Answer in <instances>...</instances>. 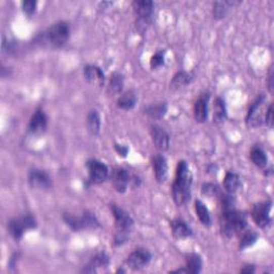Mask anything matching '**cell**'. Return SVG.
<instances>
[{"label": "cell", "instance_id": "obj_1", "mask_svg": "<svg viewBox=\"0 0 274 274\" xmlns=\"http://www.w3.org/2000/svg\"><path fill=\"white\" fill-rule=\"evenodd\" d=\"M192 172L186 161H179L176 169V178L173 181L171 193L173 202L178 206H186L191 199Z\"/></svg>", "mask_w": 274, "mask_h": 274}, {"label": "cell", "instance_id": "obj_2", "mask_svg": "<svg viewBox=\"0 0 274 274\" xmlns=\"http://www.w3.org/2000/svg\"><path fill=\"white\" fill-rule=\"evenodd\" d=\"M248 226V218L244 212L238 211L235 207L222 209L220 216L221 233L226 238H232L245 231Z\"/></svg>", "mask_w": 274, "mask_h": 274}, {"label": "cell", "instance_id": "obj_3", "mask_svg": "<svg viewBox=\"0 0 274 274\" xmlns=\"http://www.w3.org/2000/svg\"><path fill=\"white\" fill-rule=\"evenodd\" d=\"M62 217L71 230L75 232L81 230H96L100 226L96 214L90 211H84L80 216H76L72 213H65Z\"/></svg>", "mask_w": 274, "mask_h": 274}, {"label": "cell", "instance_id": "obj_4", "mask_svg": "<svg viewBox=\"0 0 274 274\" xmlns=\"http://www.w3.org/2000/svg\"><path fill=\"white\" fill-rule=\"evenodd\" d=\"M153 3L150 0H135L132 4L133 10L137 16L136 28L142 34L147 30L151 23V17L153 13Z\"/></svg>", "mask_w": 274, "mask_h": 274}, {"label": "cell", "instance_id": "obj_5", "mask_svg": "<svg viewBox=\"0 0 274 274\" xmlns=\"http://www.w3.org/2000/svg\"><path fill=\"white\" fill-rule=\"evenodd\" d=\"M70 36V26L66 22H58L51 26L45 32V41L53 48H61L65 45Z\"/></svg>", "mask_w": 274, "mask_h": 274}, {"label": "cell", "instance_id": "obj_6", "mask_svg": "<svg viewBox=\"0 0 274 274\" xmlns=\"http://www.w3.org/2000/svg\"><path fill=\"white\" fill-rule=\"evenodd\" d=\"M35 227L36 220L30 213H27L20 217L12 218V220L8 223V231L15 241L22 239L25 232L33 230Z\"/></svg>", "mask_w": 274, "mask_h": 274}, {"label": "cell", "instance_id": "obj_7", "mask_svg": "<svg viewBox=\"0 0 274 274\" xmlns=\"http://www.w3.org/2000/svg\"><path fill=\"white\" fill-rule=\"evenodd\" d=\"M266 97L263 95H259L254 100L253 103L250 105L246 115L245 121L250 127H257L264 123V116H266Z\"/></svg>", "mask_w": 274, "mask_h": 274}, {"label": "cell", "instance_id": "obj_8", "mask_svg": "<svg viewBox=\"0 0 274 274\" xmlns=\"http://www.w3.org/2000/svg\"><path fill=\"white\" fill-rule=\"evenodd\" d=\"M271 207L272 203L271 200H267V202H261L256 205H254L252 209V217L258 227L262 228H268L271 225V216H270V211H271Z\"/></svg>", "mask_w": 274, "mask_h": 274}, {"label": "cell", "instance_id": "obj_9", "mask_svg": "<svg viewBox=\"0 0 274 274\" xmlns=\"http://www.w3.org/2000/svg\"><path fill=\"white\" fill-rule=\"evenodd\" d=\"M89 180L94 185H101L108 178L109 170L105 164L99 160H90L87 162Z\"/></svg>", "mask_w": 274, "mask_h": 274}, {"label": "cell", "instance_id": "obj_10", "mask_svg": "<svg viewBox=\"0 0 274 274\" xmlns=\"http://www.w3.org/2000/svg\"><path fill=\"white\" fill-rule=\"evenodd\" d=\"M111 210H112V213L115 218L117 232L130 234V232L132 231V228H133V225H134V221H133V218L131 217V215L127 213L125 210H123L120 207H118L115 204L111 205Z\"/></svg>", "mask_w": 274, "mask_h": 274}, {"label": "cell", "instance_id": "obj_11", "mask_svg": "<svg viewBox=\"0 0 274 274\" xmlns=\"http://www.w3.org/2000/svg\"><path fill=\"white\" fill-rule=\"evenodd\" d=\"M152 259V254L144 248H139L134 250L126 258V263L133 270H141L145 267Z\"/></svg>", "mask_w": 274, "mask_h": 274}, {"label": "cell", "instance_id": "obj_12", "mask_svg": "<svg viewBox=\"0 0 274 274\" xmlns=\"http://www.w3.org/2000/svg\"><path fill=\"white\" fill-rule=\"evenodd\" d=\"M151 165L154 176L159 184H164L168 178V164L166 158L163 154H154L151 160Z\"/></svg>", "mask_w": 274, "mask_h": 274}, {"label": "cell", "instance_id": "obj_13", "mask_svg": "<svg viewBox=\"0 0 274 274\" xmlns=\"http://www.w3.org/2000/svg\"><path fill=\"white\" fill-rule=\"evenodd\" d=\"M48 116L43 109L38 108L30 118L28 129L33 135H40L48 129Z\"/></svg>", "mask_w": 274, "mask_h": 274}, {"label": "cell", "instance_id": "obj_14", "mask_svg": "<svg viewBox=\"0 0 274 274\" xmlns=\"http://www.w3.org/2000/svg\"><path fill=\"white\" fill-rule=\"evenodd\" d=\"M151 137H152V142L155 146V148L158 150L164 152L167 151L169 148V144H170V139L168 133L163 129L162 126L153 124L151 125Z\"/></svg>", "mask_w": 274, "mask_h": 274}, {"label": "cell", "instance_id": "obj_15", "mask_svg": "<svg viewBox=\"0 0 274 274\" xmlns=\"http://www.w3.org/2000/svg\"><path fill=\"white\" fill-rule=\"evenodd\" d=\"M28 182L33 189L48 190L52 187V179L49 173L41 169H32L28 175Z\"/></svg>", "mask_w": 274, "mask_h": 274}, {"label": "cell", "instance_id": "obj_16", "mask_svg": "<svg viewBox=\"0 0 274 274\" xmlns=\"http://www.w3.org/2000/svg\"><path fill=\"white\" fill-rule=\"evenodd\" d=\"M131 181L130 173L126 169L118 167L112 172V184L118 193H125Z\"/></svg>", "mask_w": 274, "mask_h": 274}, {"label": "cell", "instance_id": "obj_17", "mask_svg": "<svg viewBox=\"0 0 274 274\" xmlns=\"http://www.w3.org/2000/svg\"><path fill=\"white\" fill-rule=\"evenodd\" d=\"M209 99V94H203L199 96L194 104V118L199 123H204L208 119Z\"/></svg>", "mask_w": 274, "mask_h": 274}, {"label": "cell", "instance_id": "obj_18", "mask_svg": "<svg viewBox=\"0 0 274 274\" xmlns=\"http://www.w3.org/2000/svg\"><path fill=\"white\" fill-rule=\"evenodd\" d=\"M84 76L88 83L102 87L105 83V74L102 69L95 65H87L84 68Z\"/></svg>", "mask_w": 274, "mask_h": 274}, {"label": "cell", "instance_id": "obj_19", "mask_svg": "<svg viewBox=\"0 0 274 274\" xmlns=\"http://www.w3.org/2000/svg\"><path fill=\"white\" fill-rule=\"evenodd\" d=\"M170 228L173 238L178 240L189 238V237L193 235L191 227L187 224L186 221L182 220V218H175V220H172L170 222Z\"/></svg>", "mask_w": 274, "mask_h": 274}, {"label": "cell", "instance_id": "obj_20", "mask_svg": "<svg viewBox=\"0 0 274 274\" xmlns=\"http://www.w3.org/2000/svg\"><path fill=\"white\" fill-rule=\"evenodd\" d=\"M124 86V77L120 72H114L109 78L107 86V93L111 96H117L122 94Z\"/></svg>", "mask_w": 274, "mask_h": 274}, {"label": "cell", "instance_id": "obj_21", "mask_svg": "<svg viewBox=\"0 0 274 274\" xmlns=\"http://www.w3.org/2000/svg\"><path fill=\"white\" fill-rule=\"evenodd\" d=\"M224 188L228 194L234 195L241 188V179L238 173L234 171H227L224 178Z\"/></svg>", "mask_w": 274, "mask_h": 274}, {"label": "cell", "instance_id": "obj_22", "mask_svg": "<svg viewBox=\"0 0 274 274\" xmlns=\"http://www.w3.org/2000/svg\"><path fill=\"white\" fill-rule=\"evenodd\" d=\"M109 264V256L105 252L98 253L96 256L90 260L87 267L83 270V272H96L99 268H105Z\"/></svg>", "mask_w": 274, "mask_h": 274}, {"label": "cell", "instance_id": "obj_23", "mask_svg": "<svg viewBox=\"0 0 274 274\" xmlns=\"http://www.w3.org/2000/svg\"><path fill=\"white\" fill-rule=\"evenodd\" d=\"M186 272L197 274L203 269V259L197 253H191L186 257Z\"/></svg>", "mask_w": 274, "mask_h": 274}, {"label": "cell", "instance_id": "obj_24", "mask_svg": "<svg viewBox=\"0 0 274 274\" xmlns=\"http://www.w3.org/2000/svg\"><path fill=\"white\" fill-rule=\"evenodd\" d=\"M227 118V108L224 99L217 97L213 105V122L216 124H222Z\"/></svg>", "mask_w": 274, "mask_h": 274}, {"label": "cell", "instance_id": "obj_25", "mask_svg": "<svg viewBox=\"0 0 274 274\" xmlns=\"http://www.w3.org/2000/svg\"><path fill=\"white\" fill-rule=\"evenodd\" d=\"M250 158L251 161L259 168H267L268 165V157L266 152L259 146H254L250 151Z\"/></svg>", "mask_w": 274, "mask_h": 274}, {"label": "cell", "instance_id": "obj_26", "mask_svg": "<svg viewBox=\"0 0 274 274\" xmlns=\"http://www.w3.org/2000/svg\"><path fill=\"white\" fill-rule=\"evenodd\" d=\"M136 103H137V96L134 90H127L125 91V93L121 94L117 101L118 107L124 109V111H130V109L134 108Z\"/></svg>", "mask_w": 274, "mask_h": 274}, {"label": "cell", "instance_id": "obj_27", "mask_svg": "<svg viewBox=\"0 0 274 274\" xmlns=\"http://www.w3.org/2000/svg\"><path fill=\"white\" fill-rule=\"evenodd\" d=\"M86 123L87 129L91 135L97 136L100 133V129H101V118H100L98 111L93 109V111L88 113Z\"/></svg>", "mask_w": 274, "mask_h": 274}, {"label": "cell", "instance_id": "obj_28", "mask_svg": "<svg viewBox=\"0 0 274 274\" xmlns=\"http://www.w3.org/2000/svg\"><path fill=\"white\" fill-rule=\"evenodd\" d=\"M192 79V75L190 74L189 72L186 71H179L177 72L175 75H173L171 81H170V88L171 89H180L185 86H188L191 84Z\"/></svg>", "mask_w": 274, "mask_h": 274}, {"label": "cell", "instance_id": "obj_29", "mask_svg": "<svg viewBox=\"0 0 274 274\" xmlns=\"http://www.w3.org/2000/svg\"><path fill=\"white\" fill-rule=\"evenodd\" d=\"M195 211L198 220L204 226L211 225V216H210L209 210L200 199H197L195 202Z\"/></svg>", "mask_w": 274, "mask_h": 274}, {"label": "cell", "instance_id": "obj_30", "mask_svg": "<svg viewBox=\"0 0 274 274\" xmlns=\"http://www.w3.org/2000/svg\"><path fill=\"white\" fill-rule=\"evenodd\" d=\"M239 5V3L236 2H216L213 5V16L216 18V20H222L224 18L230 9L233 8L234 6Z\"/></svg>", "mask_w": 274, "mask_h": 274}, {"label": "cell", "instance_id": "obj_31", "mask_svg": "<svg viewBox=\"0 0 274 274\" xmlns=\"http://www.w3.org/2000/svg\"><path fill=\"white\" fill-rule=\"evenodd\" d=\"M167 113V104L160 103L155 105H149L145 107V114L152 119H161Z\"/></svg>", "mask_w": 274, "mask_h": 274}, {"label": "cell", "instance_id": "obj_32", "mask_svg": "<svg viewBox=\"0 0 274 274\" xmlns=\"http://www.w3.org/2000/svg\"><path fill=\"white\" fill-rule=\"evenodd\" d=\"M242 237L239 242V250H245L250 248L258 239V234L255 233L253 231H244L241 233Z\"/></svg>", "mask_w": 274, "mask_h": 274}, {"label": "cell", "instance_id": "obj_33", "mask_svg": "<svg viewBox=\"0 0 274 274\" xmlns=\"http://www.w3.org/2000/svg\"><path fill=\"white\" fill-rule=\"evenodd\" d=\"M165 62V51H158L150 59V68L152 70L162 67Z\"/></svg>", "mask_w": 274, "mask_h": 274}, {"label": "cell", "instance_id": "obj_34", "mask_svg": "<svg viewBox=\"0 0 274 274\" xmlns=\"http://www.w3.org/2000/svg\"><path fill=\"white\" fill-rule=\"evenodd\" d=\"M202 192L203 194L208 196V197H213V196H218V194L221 193L220 189L216 185L213 184H206L203 186L202 188Z\"/></svg>", "mask_w": 274, "mask_h": 274}, {"label": "cell", "instance_id": "obj_35", "mask_svg": "<svg viewBox=\"0 0 274 274\" xmlns=\"http://www.w3.org/2000/svg\"><path fill=\"white\" fill-rule=\"evenodd\" d=\"M22 9L26 15L31 16L36 10V3L33 0H25L22 3Z\"/></svg>", "mask_w": 274, "mask_h": 274}, {"label": "cell", "instance_id": "obj_36", "mask_svg": "<svg viewBox=\"0 0 274 274\" xmlns=\"http://www.w3.org/2000/svg\"><path fill=\"white\" fill-rule=\"evenodd\" d=\"M273 122V104H270L266 111V116H264V124H266L269 129H272Z\"/></svg>", "mask_w": 274, "mask_h": 274}, {"label": "cell", "instance_id": "obj_37", "mask_svg": "<svg viewBox=\"0 0 274 274\" xmlns=\"http://www.w3.org/2000/svg\"><path fill=\"white\" fill-rule=\"evenodd\" d=\"M115 150L117 151V153L120 155V157L122 158H125L127 153H129V148L126 147V146L124 145H119V144H116L115 145Z\"/></svg>", "mask_w": 274, "mask_h": 274}, {"label": "cell", "instance_id": "obj_38", "mask_svg": "<svg viewBox=\"0 0 274 274\" xmlns=\"http://www.w3.org/2000/svg\"><path fill=\"white\" fill-rule=\"evenodd\" d=\"M273 77H274L273 69L271 68L269 71V75H268V88H269L270 94H273Z\"/></svg>", "mask_w": 274, "mask_h": 274}, {"label": "cell", "instance_id": "obj_39", "mask_svg": "<svg viewBox=\"0 0 274 274\" xmlns=\"http://www.w3.org/2000/svg\"><path fill=\"white\" fill-rule=\"evenodd\" d=\"M255 271H256V268H255L253 264H248V266H245L242 270H241V273H244V274H252L254 273Z\"/></svg>", "mask_w": 274, "mask_h": 274}]
</instances>
